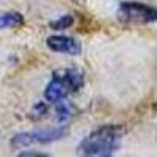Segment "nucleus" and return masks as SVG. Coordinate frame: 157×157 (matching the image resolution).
<instances>
[{"label":"nucleus","instance_id":"20e7f679","mask_svg":"<svg viewBox=\"0 0 157 157\" xmlns=\"http://www.w3.org/2000/svg\"><path fill=\"white\" fill-rule=\"evenodd\" d=\"M118 17L123 22H135V24H149L154 22L157 14L155 10L138 2H126L118 10Z\"/></svg>","mask_w":157,"mask_h":157},{"label":"nucleus","instance_id":"39448f33","mask_svg":"<svg viewBox=\"0 0 157 157\" xmlns=\"http://www.w3.org/2000/svg\"><path fill=\"white\" fill-rule=\"evenodd\" d=\"M47 47L57 54H66V55H77L80 54V44L75 39L69 36H49L47 38Z\"/></svg>","mask_w":157,"mask_h":157},{"label":"nucleus","instance_id":"f03ea898","mask_svg":"<svg viewBox=\"0 0 157 157\" xmlns=\"http://www.w3.org/2000/svg\"><path fill=\"white\" fill-rule=\"evenodd\" d=\"M83 85V74L77 69H61L57 71L47 83L44 96L49 102H61L69 94L75 93Z\"/></svg>","mask_w":157,"mask_h":157},{"label":"nucleus","instance_id":"f257e3e1","mask_svg":"<svg viewBox=\"0 0 157 157\" xmlns=\"http://www.w3.org/2000/svg\"><path fill=\"white\" fill-rule=\"evenodd\" d=\"M123 137H124V129L121 126H113V124L102 126L93 130L80 143V152L83 155H93V157L112 155L121 146Z\"/></svg>","mask_w":157,"mask_h":157},{"label":"nucleus","instance_id":"423d86ee","mask_svg":"<svg viewBox=\"0 0 157 157\" xmlns=\"http://www.w3.org/2000/svg\"><path fill=\"white\" fill-rule=\"evenodd\" d=\"M24 24V16L21 13L11 11V13H5L0 16V30L3 29H13V27H19Z\"/></svg>","mask_w":157,"mask_h":157},{"label":"nucleus","instance_id":"7ed1b4c3","mask_svg":"<svg viewBox=\"0 0 157 157\" xmlns=\"http://www.w3.org/2000/svg\"><path fill=\"white\" fill-rule=\"evenodd\" d=\"M68 135V127L60 126V127H52V129H39V130H32V132H22L13 137L11 146L14 148H24L30 146L35 143H50L60 140Z\"/></svg>","mask_w":157,"mask_h":157},{"label":"nucleus","instance_id":"0eeeda50","mask_svg":"<svg viewBox=\"0 0 157 157\" xmlns=\"http://www.w3.org/2000/svg\"><path fill=\"white\" fill-rule=\"evenodd\" d=\"M69 25H72V17L71 16H64V17L55 21V22H52L50 27L52 29H66V27H69Z\"/></svg>","mask_w":157,"mask_h":157}]
</instances>
